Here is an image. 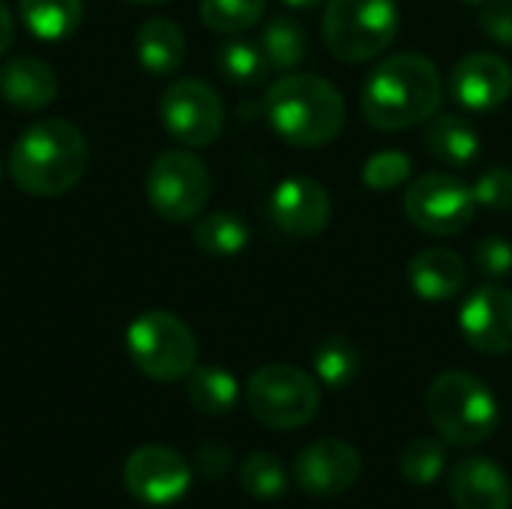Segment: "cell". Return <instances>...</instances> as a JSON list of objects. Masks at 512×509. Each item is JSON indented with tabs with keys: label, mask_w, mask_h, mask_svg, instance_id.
Returning <instances> with one entry per match:
<instances>
[{
	"label": "cell",
	"mask_w": 512,
	"mask_h": 509,
	"mask_svg": "<svg viewBox=\"0 0 512 509\" xmlns=\"http://www.w3.org/2000/svg\"><path fill=\"white\" fill-rule=\"evenodd\" d=\"M444 99V81L438 66L417 54L402 51L384 57L363 81L360 111L372 129L405 132L429 123Z\"/></svg>",
	"instance_id": "1"
},
{
	"label": "cell",
	"mask_w": 512,
	"mask_h": 509,
	"mask_svg": "<svg viewBox=\"0 0 512 509\" xmlns=\"http://www.w3.org/2000/svg\"><path fill=\"white\" fill-rule=\"evenodd\" d=\"M90 150L84 132L60 117L30 123L12 153L9 174L15 186L33 198H57L69 192L87 171Z\"/></svg>",
	"instance_id": "2"
},
{
	"label": "cell",
	"mask_w": 512,
	"mask_h": 509,
	"mask_svg": "<svg viewBox=\"0 0 512 509\" xmlns=\"http://www.w3.org/2000/svg\"><path fill=\"white\" fill-rule=\"evenodd\" d=\"M267 120L282 141L300 150L324 147L345 129V99L321 75L297 72L273 81L264 99Z\"/></svg>",
	"instance_id": "3"
},
{
	"label": "cell",
	"mask_w": 512,
	"mask_h": 509,
	"mask_svg": "<svg viewBox=\"0 0 512 509\" xmlns=\"http://www.w3.org/2000/svg\"><path fill=\"white\" fill-rule=\"evenodd\" d=\"M426 414L435 432L456 447H477L498 429L495 393L471 372H444L426 393Z\"/></svg>",
	"instance_id": "4"
},
{
	"label": "cell",
	"mask_w": 512,
	"mask_h": 509,
	"mask_svg": "<svg viewBox=\"0 0 512 509\" xmlns=\"http://www.w3.org/2000/svg\"><path fill=\"white\" fill-rule=\"evenodd\" d=\"M399 30L396 0H327L324 42L342 63H366L390 48Z\"/></svg>",
	"instance_id": "5"
},
{
	"label": "cell",
	"mask_w": 512,
	"mask_h": 509,
	"mask_svg": "<svg viewBox=\"0 0 512 509\" xmlns=\"http://www.w3.org/2000/svg\"><path fill=\"white\" fill-rule=\"evenodd\" d=\"M126 348L135 369L153 381H183L198 366V342L186 321L153 309L138 315L126 330Z\"/></svg>",
	"instance_id": "6"
},
{
	"label": "cell",
	"mask_w": 512,
	"mask_h": 509,
	"mask_svg": "<svg viewBox=\"0 0 512 509\" xmlns=\"http://www.w3.org/2000/svg\"><path fill=\"white\" fill-rule=\"evenodd\" d=\"M246 402L252 417L267 429L294 432L315 420L321 408V387L315 375L297 366L267 363L249 378Z\"/></svg>",
	"instance_id": "7"
},
{
	"label": "cell",
	"mask_w": 512,
	"mask_h": 509,
	"mask_svg": "<svg viewBox=\"0 0 512 509\" xmlns=\"http://www.w3.org/2000/svg\"><path fill=\"white\" fill-rule=\"evenodd\" d=\"M213 180L207 165L189 150H165L147 168L144 192L156 216L165 222L198 219L207 207Z\"/></svg>",
	"instance_id": "8"
},
{
	"label": "cell",
	"mask_w": 512,
	"mask_h": 509,
	"mask_svg": "<svg viewBox=\"0 0 512 509\" xmlns=\"http://www.w3.org/2000/svg\"><path fill=\"white\" fill-rule=\"evenodd\" d=\"M405 213L426 234L456 237L471 225L477 213V201L471 186H465L459 177L444 171H429L408 186Z\"/></svg>",
	"instance_id": "9"
},
{
	"label": "cell",
	"mask_w": 512,
	"mask_h": 509,
	"mask_svg": "<svg viewBox=\"0 0 512 509\" xmlns=\"http://www.w3.org/2000/svg\"><path fill=\"white\" fill-rule=\"evenodd\" d=\"M159 117L168 135L183 147H207L225 129V105L201 78H177L168 84L159 102Z\"/></svg>",
	"instance_id": "10"
},
{
	"label": "cell",
	"mask_w": 512,
	"mask_h": 509,
	"mask_svg": "<svg viewBox=\"0 0 512 509\" xmlns=\"http://www.w3.org/2000/svg\"><path fill=\"white\" fill-rule=\"evenodd\" d=\"M126 492L150 507L177 504L192 486L189 462L165 444H144L138 447L123 465Z\"/></svg>",
	"instance_id": "11"
},
{
	"label": "cell",
	"mask_w": 512,
	"mask_h": 509,
	"mask_svg": "<svg viewBox=\"0 0 512 509\" xmlns=\"http://www.w3.org/2000/svg\"><path fill=\"white\" fill-rule=\"evenodd\" d=\"M363 474V459L354 444L339 438H324L309 447L294 462L297 486L312 498H336L348 492Z\"/></svg>",
	"instance_id": "12"
},
{
	"label": "cell",
	"mask_w": 512,
	"mask_h": 509,
	"mask_svg": "<svg viewBox=\"0 0 512 509\" xmlns=\"http://www.w3.org/2000/svg\"><path fill=\"white\" fill-rule=\"evenodd\" d=\"M459 330L480 354L512 351V291L504 285H480L459 309Z\"/></svg>",
	"instance_id": "13"
},
{
	"label": "cell",
	"mask_w": 512,
	"mask_h": 509,
	"mask_svg": "<svg viewBox=\"0 0 512 509\" xmlns=\"http://www.w3.org/2000/svg\"><path fill=\"white\" fill-rule=\"evenodd\" d=\"M270 216L288 237H318L333 216L327 189L312 177H288L270 195Z\"/></svg>",
	"instance_id": "14"
},
{
	"label": "cell",
	"mask_w": 512,
	"mask_h": 509,
	"mask_svg": "<svg viewBox=\"0 0 512 509\" xmlns=\"http://www.w3.org/2000/svg\"><path fill=\"white\" fill-rule=\"evenodd\" d=\"M453 99L471 111H492L501 108L512 93V66L492 51L465 54L453 75Z\"/></svg>",
	"instance_id": "15"
},
{
	"label": "cell",
	"mask_w": 512,
	"mask_h": 509,
	"mask_svg": "<svg viewBox=\"0 0 512 509\" xmlns=\"http://www.w3.org/2000/svg\"><path fill=\"white\" fill-rule=\"evenodd\" d=\"M450 495L459 509H510L512 486L492 459H465L450 474Z\"/></svg>",
	"instance_id": "16"
},
{
	"label": "cell",
	"mask_w": 512,
	"mask_h": 509,
	"mask_svg": "<svg viewBox=\"0 0 512 509\" xmlns=\"http://www.w3.org/2000/svg\"><path fill=\"white\" fill-rule=\"evenodd\" d=\"M0 96L6 105L18 111H39L54 102L57 75L39 57L30 54L12 57L0 66Z\"/></svg>",
	"instance_id": "17"
},
{
	"label": "cell",
	"mask_w": 512,
	"mask_h": 509,
	"mask_svg": "<svg viewBox=\"0 0 512 509\" xmlns=\"http://www.w3.org/2000/svg\"><path fill=\"white\" fill-rule=\"evenodd\" d=\"M408 285L423 300H453L468 285L465 261L444 246H429L417 252L408 264Z\"/></svg>",
	"instance_id": "18"
},
{
	"label": "cell",
	"mask_w": 512,
	"mask_h": 509,
	"mask_svg": "<svg viewBox=\"0 0 512 509\" xmlns=\"http://www.w3.org/2000/svg\"><path fill=\"white\" fill-rule=\"evenodd\" d=\"M135 54H138V63L150 75H156V78L174 75L186 60V36L177 21L150 18L141 24L138 36H135Z\"/></svg>",
	"instance_id": "19"
},
{
	"label": "cell",
	"mask_w": 512,
	"mask_h": 509,
	"mask_svg": "<svg viewBox=\"0 0 512 509\" xmlns=\"http://www.w3.org/2000/svg\"><path fill=\"white\" fill-rule=\"evenodd\" d=\"M426 147L435 159L447 162L450 168H465L480 156V135L465 117L435 114L426 129Z\"/></svg>",
	"instance_id": "20"
},
{
	"label": "cell",
	"mask_w": 512,
	"mask_h": 509,
	"mask_svg": "<svg viewBox=\"0 0 512 509\" xmlns=\"http://www.w3.org/2000/svg\"><path fill=\"white\" fill-rule=\"evenodd\" d=\"M24 27L42 42L69 39L84 18V0H18Z\"/></svg>",
	"instance_id": "21"
},
{
	"label": "cell",
	"mask_w": 512,
	"mask_h": 509,
	"mask_svg": "<svg viewBox=\"0 0 512 509\" xmlns=\"http://www.w3.org/2000/svg\"><path fill=\"white\" fill-rule=\"evenodd\" d=\"M186 396L195 411H201L207 417H222V414L234 411V405L240 399V384L222 366H195L186 375Z\"/></svg>",
	"instance_id": "22"
},
{
	"label": "cell",
	"mask_w": 512,
	"mask_h": 509,
	"mask_svg": "<svg viewBox=\"0 0 512 509\" xmlns=\"http://www.w3.org/2000/svg\"><path fill=\"white\" fill-rule=\"evenodd\" d=\"M249 225L237 213H207L195 222L192 240L207 255H237L249 246Z\"/></svg>",
	"instance_id": "23"
},
{
	"label": "cell",
	"mask_w": 512,
	"mask_h": 509,
	"mask_svg": "<svg viewBox=\"0 0 512 509\" xmlns=\"http://www.w3.org/2000/svg\"><path fill=\"white\" fill-rule=\"evenodd\" d=\"M312 366H315V378L321 384H327L330 390H342L360 372V351L345 336H327L318 342V348L312 354Z\"/></svg>",
	"instance_id": "24"
},
{
	"label": "cell",
	"mask_w": 512,
	"mask_h": 509,
	"mask_svg": "<svg viewBox=\"0 0 512 509\" xmlns=\"http://www.w3.org/2000/svg\"><path fill=\"white\" fill-rule=\"evenodd\" d=\"M216 66L231 84H261L270 72V60L261 45L249 39H231L216 51Z\"/></svg>",
	"instance_id": "25"
},
{
	"label": "cell",
	"mask_w": 512,
	"mask_h": 509,
	"mask_svg": "<svg viewBox=\"0 0 512 509\" xmlns=\"http://www.w3.org/2000/svg\"><path fill=\"white\" fill-rule=\"evenodd\" d=\"M261 48L270 60V69H294L297 63H303L306 57V30L294 21V18H273L264 33H261Z\"/></svg>",
	"instance_id": "26"
},
{
	"label": "cell",
	"mask_w": 512,
	"mask_h": 509,
	"mask_svg": "<svg viewBox=\"0 0 512 509\" xmlns=\"http://www.w3.org/2000/svg\"><path fill=\"white\" fill-rule=\"evenodd\" d=\"M240 486L255 501H279L288 492V471L270 453H252L240 465Z\"/></svg>",
	"instance_id": "27"
},
{
	"label": "cell",
	"mask_w": 512,
	"mask_h": 509,
	"mask_svg": "<svg viewBox=\"0 0 512 509\" xmlns=\"http://www.w3.org/2000/svg\"><path fill=\"white\" fill-rule=\"evenodd\" d=\"M267 0H201V21L216 33H243L264 18Z\"/></svg>",
	"instance_id": "28"
},
{
	"label": "cell",
	"mask_w": 512,
	"mask_h": 509,
	"mask_svg": "<svg viewBox=\"0 0 512 509\" xmlns=\"http://www.w3.org/2000/svg\"><path fill=\"white\" fill-rule=\"evenodd\" d=\"M447 468V453L435 438H414L399 453V471L414 486H432Z\"/></svg>",
	"instance_id": "29"
},
{
	"label": "cell",
	"mask_w": 512,
	"mask_h": 509,
	"mask_svg": "<svg viewBox=\"0 0 512 509\" xmlns=\"http://www.w3.org/2000/svg\"><path fill=\"white\" fill-rule=\"evenodd\" d=\"M411 159L402 150H381L363 165V186L375 192H390L399 189L402 183L411 180Z\"/></svg>",
	"instance_id": "30"
},
{
	"label": "cell",
	"mask_w": 512,
	"mask_h": 509,
	"mask_svg": "<svg viewBox=\"0 0 512 509\" xmlns=\"http://www.w3.org/2000/svg\"><path fill=\"white\" fill-rule=\"evenodd\" d=\"M474 192V201L480 207H489V210H510L512 207V168L504 165H495L489 171H483L477 177V183L471 186Z\"/></svg>",
	"instance_id": "31"
},
{
	"label": "cell",
	"mask_w": 512,
	"mask_h": 509,
	"mask_svg": "<svg viewBox=\"0 0 512 509\" xmlns=\"http://www.w3.org/2000/svg\"><path fill=\"white\" fill-rule=\"evenodd\" d=\"M474 267L489 276V279H501L512 273V246L510 240L492 234V237H483L477 246H474Z\"/></svg>",
	"instance_id": "32"
},
{
	"label": "cell",
	"mask_w": 512,
	"mask_h": 509,
	"mask_svg": "<svg viewBox=\"0 0 512 509\" xmlns=\"http://www.w3.org/2000/svg\"><path fill=\"white\" fill-rule=\"evenodd\" d=\"M480 27L498 45H512V0H489V3H483Z\"/></svg>",
	"instance_id": "33"
},
{
	"label": "cell",
	"mask_w": 512,
	"mask_h": 509,
	"mask_svg": "<svg viewBox=\"0 0 512 509\" xmlns=\"http://www.w3.org/2000/svg\"><path fill=\"white\" fill-rule=\"evenodd\" d=\"M195 471H201L207 480H216L231 471V450L219 441H207L195 450Z\"/></svg>",
	"instance_id": "34"
},
{
	"label": "cell",
	"mask_w": 512,
	"mask_h": 509,
	"mask_svg": "<svg viewBox=\"0 0 512 509\" xmlns=\"http://www.w3.org/2000/svg\"><path fill=\"white\" fill-rule=\"evenodd\" d=\"M12 39H15V18H12L9 6L0 0V54H6L12 48Z\"/></svg>",
	"instance_id": "35"
},
{
	"label": "cell",
	"mask_w": 512,
	"mask_h": 509,
	"mask_svg": "<svg viewBox=\"0 0 512 509\" xmlns=\"http://www.w3.org/2000/svg\"><path fill=\"white\" fill-rule=\"evenodd\" d=\"M285 6H291V9H312V6H318V3H324V0H282Z\"/></svg>",
	"instance_id": "36"
},
{
	"label": "cell",
	"mask_w": 512,
	"mask_h": 509,
	"mask_svg": "<svg viewBox=\"0 0 512 509\" xmlns=\"http://www.w3.org/2000/svg\"><path fill=\"white\" fill-rule=\"evenodd\" d=\"M129 3H141V6H153V3H165V0H129Z\"/></svg>",
	"instance_id": "37"
},
{
	"label": "cell",
	"mask_w": 512,
	"mask_h": 509,
	"mask_svg": "<svg viewBox=\"0 0 512 509\" xmlns=\"http://www.w3.org/2000/svg\"><path fill=\"white\" fill-rule=\"evenodd\" d=\"M465 3H489V0H465Z\"/></svg>",
	"instance_id": "38"
},
{
	"label": "cell",
	"mask_w": 512,
	"mask_h": 509,
	"mask_svg": "<svg viewBox=\"0 0 512 509\" xmlns=\"http://www.w3.org/2000/svg\"><path fill=\"white\" fill-rule=\"evenodd\" d=\"M0 177H3V168H0Z\"/></svg>",
	"instance_id": "39"
}]
</instances>
